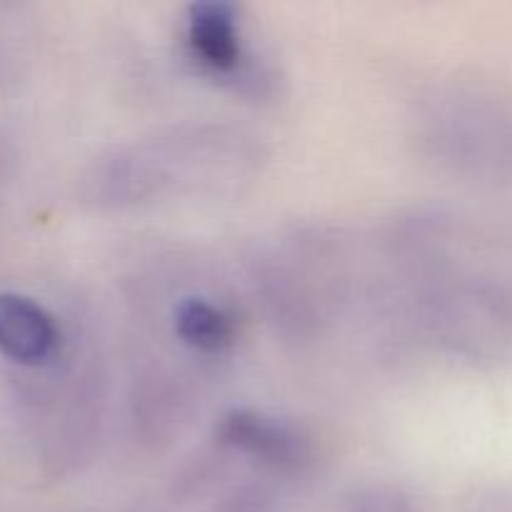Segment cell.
Returning a JSON list of instances; mask_svg holds the SVG:
<instances>
[{"instance_id": "3", "label": "cell", "mask_w": 512, "mask_h": 512, "mask_svg": "<svg viewBox=\"0 0 512 512\" xmlns=\"http://www.w3.org/2000/svg\"><path fill=\"white\" fill-rule=\"evenodd\" d=\"M223 435L238 448L275 465H295L303 458V443L283 425L260 415L238 413L225 420Z\"/></svg>"}, {"instance_id": "2", "label": "cell", "mask_w": 512, "mask_h": 512, "mask_svg": "<svg viewBox=\"0 0 512 512\" xmlns=\"http://www.w3.org/2000/svg\"><path fill=\"white\" fill-rule=\"evenodd\" d=\"M188 48L203 68L230 73L243 60L238 20L228 3H198L188 15Z\"/></svg>"}, {"instance_id": "1", "label": "cell", "mask_w": 512, "mask_h": 512, "mask_svg": "<svg viewBox=\"0 0 512 512\" xmlns=\"http://www.w3.org/2000/svg\"><path fill=\"white\" fill-rule=\"evenodd\" d=\"M60 350V328L53 315L20 293H0V355L38 368Z\"/></svg>"}, {"instance_id": "4", "label": "cell", "mask_w": 512, "mask_h": 512, "mask_svg": "<svg viewBox=\"0 0 512 512\" xmlns=\"http://www.w3.org/2000/svg\"><path fill=\"white\" fill-rule=\"evenodd\" d=\"M175 330L183 343L203 353H220L235 338L233 318L203 298H188L178 305Z\"/></svg>"}]
</instances>
